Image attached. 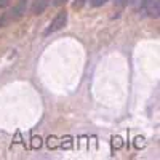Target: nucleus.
<instances>
[{"label": "nucleus", "mask_w": 160, "mask_h": 160, "mask_svg": "<svg viewBox=\"0 0 160 160\" xmlns=\"http://www.w3.org/2000/svg\"><path fill=\"white\" fill-rule=\"evenodd\" d=\"M48 5H50V0H32L31 11L34 15H42V13L48 8Z\"/></svg>", "instance_id": "nucleus-3"}, {"label": "nucleus", "mask_w": 160, "mask_h": 160, "mask_svg": "<svg viewBox=\"0 0 160 160\" xmlns=\"http://www.w3.org/2000/svg\"><path fill=\"white\" fill-rule=\"evenodd\" d=\"M108 2L109 0H90V5L96 8V7H102L104 3H108Z\"/></svg>", "instance_id": "nucleus-5"}, {"label": "nucleus", "mask_w": 160, "mask_h": 160, "mask_svg": "<svg viewBox=\"0 0 160 160\" xmlns=\"http://www.w3.org/2000/svg\"><path fill=\"white\" fill-rule=\"evenodd\" d=\"M66 2H68V0H53L51 5H53V7H61V5H64Z\"/></svg>", "instance_id": "nucleus-8"}, {"label": "nucleus", "mask_w": 160, "mask_h": 160, "mask_svg": "<svg viewBox=\"0 0 160 160\" xmlns=\"http://www.w3.org/2000/svg\"><path fill=\"white\" fill-rule=\"evenodd\" d=\"M8 2H10V0H0V7H5Z\"/></svg>", "instance_id": "nucleus-11"}, {"label": "nucleus", "mask_w": 160, "mask_h": 160, "mask_svg": "<svg viewBox=\"0 0 160 160\" xmlns=\"http://www.w3.org/2000/svg\"><path fill=\"white\" fill-rule=\"evenodd\" d=\"M141 11L146 16L157 19L160 16V0H142Z\"/></svg>", "instance_id": "nucleus-2"}, {"label": "nucleus", "mask_w": 160, "mask_h": 160, "mask_svg": "<svg viewBox=\"0 0 160 160\" xmlns=\"http://www.w3.org/2000/svg\"><path fill=\"white\" fill-rule=\"evenodd\" d=\"M66 24H68V11L62 10V11L58 13L55 18H53V21H51L50 26H48V29L45 31V35H50V34H53V32H58V31L64 29Z\"/></svg>", "instance_id": "nucleus-1"}, {"label": "nucleus", "mask_w": 160, "mask_h": 160, "mask_svg": "<svg viewBox=\"0 0 160 160\" xmlns=\"http://www.w3.org/2000/svg\"><path fill=\"white\" fill-rule=\"evenodd\" d=\"M112 141H114V146H115V148H120V146H122V142H120L122 139H120V138H114Z\"/></svg>", "instance_id": "nucleus-10"}, {"label": "nucleus", "mask_w": 160, "mask_h": 160, "mask_svg": "<svg viewBox=\"0 0 160 160\" xmlns=\"http://www.w3.org/2000/svg\"><path fill=\"white\" fill-rule=\"evenodd\" d=\"M144 146V138H136V148H142Z\"/></svg>", "instance_id": "nucleus-9"}, {"label": "nucleus", "mask_w": 160, "mask_h": 160, "mask_svg": "<svg viewBox=\"0 0 160 160\" xmlns=\"http://www.w3.org/2000/svg\"><path fill=\"white\" fill-rule=\"evenodd\" d=\"M138 2V0H118V3L120 5H123V7H128V5H135Z\"/></svg>", "instance_id": "nucleus-7"}, {"label": "nucleus", "mask_w": 160, "mask_h": 160, "mask_svg": "<svg viewBox=\"0 0 160 160\" xmlns=\"http://www.w3.org/2000/svg\"><path fill=\"white\" fill-rule=\"evenodd\" d=\"M3 22H5V18H0V28L3 26Z\"/></svg>", "instance_id": "nucleus-12"}, {"label": "nucleus", "mask_w": 160, "mask_h": 160, "mask_svg": "<svg viewBox=\"0 0 160 160\" xmlns=\"http://www.w3.org/2000/svg\"><path fill=\"white\" fill-rule=\"evenodd\" d=\"M40 146H42V138H40V136H34L32 138V148L34 149H38Z\"/></svg>", "instance_id": "nucleus-4"}, {"label": "nucleus", "mask_w": 160, "mask_h": 160, "mask_svg": "<svg viewBox=\"0 0 160 160\" xmlns=\"http://www.w3.org/2000/svg\"><path fill=\"white\" fill-rule=\"evenodd\" d=\"M87 2H88V0H74V5H72V7H74L75 10H80Z\"/></svg>", "instance_id": "nucleus-6"}]
</instances>
